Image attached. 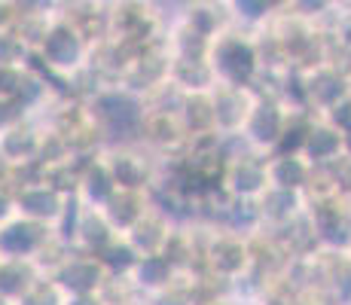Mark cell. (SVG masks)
<instances>
[{
    "label": "cell",
    "mask_w": 351,
    "mask_h": 305,
    "mask_svg": "<svg viewBox=\"0 0 351 305\" xmlns=\"http://www.w3.org/2000/svg\"><path fill=\"white\" fill-rule=\"evenodd\" d=\"M92 195H98V199H104L107 195V180H104V174H95V178H92Z\"/></svg>",
    "instance_id": "obj_6"
},
{
    "label": "cell",
    "mask_w": 351,
    "mask_h": 305,
    "mask_svg": "<svg viewBox=\"0 0 351 305\" xmlns=\"http://www.w3.org/2000/svg\"><path fill=\"white\" fill-rule=\"evenodd\" d=\"M71 305H95V302H89V300H80V302H71Z\"/></svg>",
    "instance_id": "obj_7"
},
{
    "label": "cell",
    "mask_w": 351,
    "mask_h": 305,
    "mask_svg": "<svg viewBox=\"0 0 351 305\" xmlns=\"http://www.w3.org/2000/svg\"><path fill=\"white\" fill-rule=\"evenodd\" d=\"M64 278H67V284H71V287L86 290V287H92V284L98 281V269L92 266V263H77V266L67 269Z\"/></svg>",
    "instance_id": "obj_2"
},
{
    "label": "cell",
    "mask_w": 351,
    "mask_h": 305,
    "mask_svg": "<svg viewBox=\"0 0 351 305\" xmlns=\"http://www.w3.org/2000/svg\"><path fill=\"white\" fill-rule=\"evenodd\" d=\"M34 247V232L31 229H22V226H12L6 229L3 235H0V250H6V254H28Z\"/></svg>",
    "instance_id": "obj_1"
},
{
    "label": "cell",
    "mask_w": 351,
    "mask_h": 305,
    "mask_svg": "<svg viewBox=\"0 0 351 305\" xmlns=\"http://www.w3.org/2000/svg\"><path fill=\"white\" fill-rule=\"evenodd\" d=\"M339 134L336 132H315V138L308 141V150H312V156H318V159H324V156H333L336 150H339Z\"/></svg>",
    "instance_id": "obj_4"
},
{
    "label": "cell",
    "mask_w": 351,
    "mask_h": 305,
    "mask_svg": "<svg viewBox=\"0 0 351 305\" xmlns=\"http://www.w3.org/2000/svg\"><path fill=\"white\" fill-rule=\"evenodd\" d=\"M22 205L31 214H56V195L46 193V189H34V193H28L22 199Z\"/></svg>",
    "instance_id": "obj_3"
},
{
    "label": "cell",
    "mask_w": 351,
    "mask_h": 305,
    "mask_svg": "<svg viewBox=\"0 0 351 305\" xmlns=\"http://www.w3.org/2000/svg\"><path fill=\"white\" fill-rule=\"evenodd\" d=\"M138 275H141V281L144 284H159L162 278H165V266H162L159 260H147L144 266H141Z\"/></svg>",
    "instance_id": "obj_5"
}]
</instances>
